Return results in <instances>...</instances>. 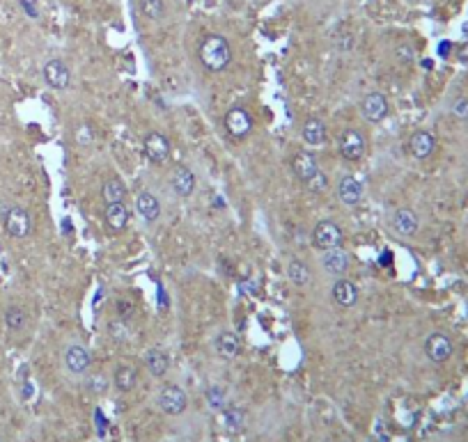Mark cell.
<instances>
[{"label": "cell", "mask_w": 468, "mask_h": 442, "mask_svg": "<svg viewBox=\"0 0 468 442\" xmlns=\"http://www.w3.org/2000/svg\"><path fill=\"white\" fill-rule=\"evenodd\" d=\"M198 58L209 71H225L232 62V46L223 35H207L198 49Z\"/></svg>", "instance_id": "6da1fadb"}, {"label": "cell", "mask_w": 468, "mask_h": 442, "mask_svg": "<svg viewBox=\"0 0 468 442\" xmlns=\"http://www.w3.org/2000/svg\"><path fill=\"white\" fill-rule=\"evenodd\" d=\"M3 227L12 238H25L32 232V218L23 207H7L3 211Z\"/></svg>", "instance_id": "7a4b0ae2"}, {"label": "cell", "mask_w": 468, "mask_h": 442, "mask_svg": "<svg viewBox=\"0 0 468 442\" xmlns=\"http://www.w3.org/2000/svg\"><path fill=\"white\" fill-rule=\"evenodd\" d=\"M342 229L337 227V223L333 220H321V223L312 229V245L319 247V250H333V247H340L342 243Z\"/></svg>", "instance_id": "3957f363"}, {"label": "cell", "mask_w": 468, "mask_h": 442, "mask_svg": "<svg viewBox=\"0 0 468 442\" xmlns=\"http://www.w3.org/2000/svg\"><path fill=\"white\" fill-rule=\"evenodd\" d=\"M225 128H227L229 135L236 137V140H244V137L253 131V117H251V113H248V110L241 108V106L229 108L227 115H225Z\"/></svg>", "instance_id": "277c9868"}, {"label": "cell", "mask_w": 468, "mask_h": 442, "mask_svg": "<svg viewBox=\"0 0 468 442\" xmlns=\"http://www.w3.org/2000/svg\"><path fill=\"white\" fill-rule=\"evenodd\" d=\"M367 152V142H365V135L361 131H356V128H347L340 135V154H342V159L347 161H361Z\"/></svg>", "instance_id": "5b68a950"}, {"label": "cell", "mask_w": 468, "mask_h": 442, "mask_svg": "<svg viewBox=\"0 0 468 442\" xmlns=\"http://www.w3.org/2000/svg\"><path fill=\"white\" fill-rule=\"evenodd\" d=\"M452 351H455L452 339H450L448 335H443V333H431V335L427 337V342H425V355H427L434 364L448 362L450 357H452Z\"/></svg>", "instance_id": "8992f818"}, {"label": "cell", "mask_w": 468, "mask_h": 442, "mask_svg": "<svg viewBox=\"0 0 468 442\" xmlns=\"http://www.w3.org/2000/svg\"><path fill=\"white\" fill-rule=\"evenodd\" d=\"M159 406L165 415H181L188 406V397L179 385H165L159 394Z\"/></svg>", "instance_id": "52a82bcc"}, {"label": "cell", "mask_w": 468, "mask_h": 442, "mask_svg": "<svg viewBox=\"0 0 468 442\" xmlns=\"http://www.w3.org/2000/svg\"><path fill=\"white\" fill-rule=\"evenodd\" d=\"M42 73H44L46 85L53 90H67L71 85V69L67 67L64 60H58V58L49 60L44 64Z\"/></svg>", "instance_id": "ba28073f"}, {"label": "cell", "mask_w": 468, "mask_h": 442, "mask_svg": "<svg viewBox=\"0 0 468 442\" xmlns=\"http://www.w3.org/2000/svg\"><path fill=\"white\" fill-rule=\"evenodd\" d=\"M143 152L152 163L161 165L170 159V142L163 133H150L143 140Z\"/></svg>", "instance_id": "9c48e42d"}, {"label": "cell", "mask_w": 468, "mask_h": 442, "mask_svg": "<svg viewBox=\"0 0 468 442\" xmlns=\"http://www.w3.org/2000/svg\"><path fill=\"white\" fill-rule=\"evenodd\" d=\"M361 110H363V117L367 119V122L376 124V122H381V119H385L390 106H388V99H385L381 92H370V94L363 99Z\"/></svg>", "instance_id": "30bf717a"}, {"label": "cell", "mask_w": 468, "mask_h": 442, "mask_svg": "<svg viewBox=\"0 0 468 442\" xmlns=\"http://www.w3.org/2000/svg\"><path fill=\"white\" fill-rule=\"evenodd\" d=\"M434 149H436V140L429 131H416L409 137V154L413 159L425 161L434 154Z\"/></svg>", "instance_id": "8fae6325"}, {"label": "cell", "mask_w": 468, "mask_h": 442, "mask_svg": "<svg viewBox=\"0 0 468 442\" xmlns=\"http://www.w3.org/2000/svg\"><path fill=\"white\" fill-rule=\"evenodd\" d=\"M90 364H92V355L88 348L73 344L64 351V367H67L71 374H85L90 369Z\"/></svg>", "instance_id": "7c38bea8"}, {"label": "cell", "mask_w": 468, "mask_h": 442, "mask_svg": "<svg viewBox=\"0 0 468 442\" xmlns=\"http://www.w3.org/2000/svg\"><path fill=\"white\" fill-rule=\"evenodd\" d=\"M390 227L400 236H413L418 232V216L411 209H397L390 218Z\"/></svg>", "instance_id": "4fadbf2b"}, {"label": "cell", "mask_w": 468, "mask_h": 442, "mask_svg": "<svg viewBox=\"0 0 468 442\" xmlns=\"http://www.w3.org/2000/svg\"><path fill=\"white\" fill-rule=\"evenodd\" d=\"M170 188L177 197H191L196 190V177L188 168H174L170 177Z\"/></svg>", "instance_id": "5bb4252c"}, {"label": "cell", "mask_w": 468, "mask_h": 442, "mask_svg": "<svg viewBox=\"0 0 468 442\" xmlns=\"http://www.w3.org/2000/svg\"><path fill=\"white\" fill-rule=\"evenodd\" d=\"M106 225L113 234L124 232L128 225V209L124 202H115V204L106 207Z\"/></svg>", "instance_id": "9a60e30c"}, {"label": "cell", "mask_w": 468, "mask_h": 442, "mask_svg": "<svg viewBox=\"0 0 468 442\" xmlns=\"http://www.w3.org/2000/svg\"><path fill=\"white\" fill-rule=\"evenodd\" d=\"M337 197H340V202H342V204H349V207L358 204V202L363 199V186H361V181H356L354 177L340 179V183H337Z\"/></svg>", "instance_id": "2e32d148"}, {"label": "cell", "mask_w": 468, "mask_h": 442, "mask_svg": "<svg viewBox=\"0 0 468 442\" xmlns=\"http://www.w3.org/2000/svg\"><path fill=\"white\" fill-rule=\"evenodd\" d=\"M136 211L147 223H154V220H159L161 216V204L152 192H140V195L136 197Z\"/></svg>", "instance_id": "e0dca14e"}, {"label": "cell", "mask_w": 468, "mask_h": 442, "mask_svg": "<svg viewBox=\"0 0 468 442\" xmlns=\"http://www.w3.org/2000/svg\"><path fill=\"white\" fill-rule=\"evenodd\" d=\"M321 266L333 273V275H342L349 269V254L342 250V247H333V250H326L324 257H321Z\"/></svg>", "instance_id": "ac0fdd59"}, {"label": "cell", "mask_w": 468, "mask_h": 442, "mask_svg": "<svg viewBox=\"0 0 468 442\" xmlns=\"http://www.w3.org/2000/svg\"><path fill=\"white\" fill-rule=\"evenodd\" d=\"M292 170H294V174H296L301 181H308L312 174L319 170V165H317V159H315L312 154L299 152V154L292 159Z\"/></svg>", "instance_id": "d6986e66"}, {"label": "cell", "mask_w": 468, "mask_h": 442, "mask_svg": "<svg viewBox=\"0 0 468 442\" xmlns=\"http://www.w3.org/2000/svg\"><path fill=\"white\" fill-rule=\"evenodd\" d=\"M216 351L223 360H234L241 353V339L234 333H220L216 337Z\"/></svg>", "instance_id": "ffe728a7"}, {"label": "cell", "mask_w": 468, "mask_h": 442, "mask_svg": "<svg viewBox=\"0 0 468 442\" xmlns=\"http://www.w3.org/2000/svg\"><path fill=\"white\" fill-rule=\"evenodd\" d=\"M333 300L340 307H354L358 302V289L354 282L349 280H340L333 284Z\"/></svg>", "instance_id": "44dd1931"}, {"label": "cell", "mask_w": 468, "mask_h": 442, "mask_svg": "<svg viewBox=\"0 0 468 442\" xmlns=\"http://www.w3.org/2000/svg\"><path fill=\"white\" fill-rule=\"evenodd\" d=\"M145 364H147V369H150L152 376L161 379V376H165L170 369V357L165 351H161V348H152V351L147 353V357H145Z\"/></svg>", "instance_id": "7402d4cb"}, {"label": "cell", "mask_w": 468, "mask_h": 442, "mask_svg": "<svg viewBox=\"0 0 468 442\" xmlns=\"http://www.w3.org/2000/svg\"><path fill=\"white\" fill-rule=\"evenodd\" d=\"M113 383L119 392H131L138 383V369L131 364H119L113 374Z\"/></svg>", "instance_id": "603a6c76"}, {"label": "cell", "mask_w": 468, "mask_h": 442, "mask_svg": "<svg viewBox=\"0 0 468 442\" xmlns=\"http://www.w3.org/2000/svg\"><path fill=\"white\" fill-rule=\"evenodd\" d=\"M301 135H303V140H306L308 145L317 147V145H321V142L326 140V124L321 122L319 117H312V119H308L306 124H303Z\"/></svg>", "instance_id": "cb8c5ba5"}, {"label": "cell", "mask_w": 468, "mask_h": 442, "mask_svg": "<svg viewBox=\"0 0 468 442\" xmlns=\"http://www.w3.org/2000/svg\"><path fill=\"white\" fill-rule=\"evenodd\" d=\"M101 195H104L106 204H115V202H124L126 197V186L119 177H108L101 186Z\"/></svg>", "instance_id": "d4e9b609"}, {"label": "cell", "mask_w": 468, "mask_h": 442, "mask_svg": "<svg viewBox=\"0 0 468 442\" xmlns=\"http://www.w3.org/2000/svg\"><path fill=\"white\" fill-rule=\"evenodd\" d=\"M28 324V314L21 305H9L5 309V326L12 330V333H18V330H23Z\"/></svg>", "instance_id": "484cf974"}, {"label": "cell", "mask_w": 468, "mask_h": 442, "mask_svg": "<svg viewBox=\"0 0 468 442\" xmlns=\"http://www.w3.org/2000/svg\"><path fill=\"white\" fill-rule=\"evenodd\" d=\"M287 275H289V280H292L294 284L303 287V284H308V280H310V269H308V264L294 259V262H289V266H287Z\"/></svg>", "instance_id": "4316f807"}, {"label": "cell", "mask_w": 468, "mask_h": 442, "mask_svg": "<svg viewBox=\"0 0 468 442\" xmlns=\"http://www.w3.org/2000/svg\"><path fill=\"white\" fill-rule=\"evenodd\" d=\"M140 3V12L143 16H147L150 21H159L165 14V5L163 0H138Z\"/></svg>", "instance_id": "83f0119b"}, {"label": "cell", "mask_w": 468, "mask_h": 442, "mask_svg": "<svg viewBox=\"0 0 468 442\" xmlns=\"http://www.w3.org/2000/svg\"><path fill=\"white\" fill-rule=\"evenodd\" d=\"M223 422L229 431H241L246 424V412L241 408H229V410H225Z\"/></svg>", "instance_id": "f1b7e54d"}, {"label": "cell", "mask_w": 468, "mask_h": 442, "mask_svg": "<svg viewBox=\"0 0 468 442\" xmlns=\"http://www.w3.org/2000/svg\"><path fill=\"white\" fill-rule=\"evenodd\" d=\"M108 333H110V337L115 339V342H126L128 335H131V328H128V324L124 319H113L108 324Z\"/></svg>", "instance_id": "f546056e"}, {"label": "cell", "mask_w": 468, "mask_h": 442, "mask_svg": "<svg viewBox=\"0 0 468 442\" xmlns=\"http://www.w3.org/2000/svg\"><path fill=\"white\" fill-rule=\"evenodd\" d=\"M303 183H306V188H308V190L317 192V195H319V192H324V190L328 188V177H326V174L321 172V170H317L308 181H303Z\"/></svg>", "instance_id": "4dcf8cb0"}, {"label": "cell", "mask_w": 468, "mask_h": 442, "mask_svg": "<svg viewBox=\"0 0 468 442\" xmlns=\"http://www.w3.org/2000/svg\"><path fill=\"white\" fill-rule=\"evenodd\" d=\"M207 401H209V406L214 408V410H220V408L225 406V390L218 388V385L209 388L207 390Z\"/></svg>", "instance_id": "1f68e13d"}, {"label": "cell", "mask_w": 468, "mask_h": 442, "mask_svg": "<svg viewBox=\"0 0 468 442\" xmlns=\"http://www.w3.org/2000/svg\"><path fill=\"white\" fill-rule=\"evenodd\" d=\"M88 390L92 394H104L108 390V381L101 374H92L90 379H88Z\"/></svg>", "instance_id": "d6a6232c"}, {"label": "cell", "mask_w": 468, "mask_h": 442, "mask_svg": "<svg viewBox=\"0 0 468 442\" xmlns=\"http://www.w3.org/2000/svg\"><path fill=\"white\" fill-rule=\"evenodd\" d=\"M92 140H95V131H92V126L80 124L76 128V142L85 147V145H92Z\"/></svg>", "instance_id": "836d02e7"}, {"label": "cell", "mask_w": 468, "mask_h": 442, "mask_svg": "<svg viewBox=\"0 0 468 442\" xmlns=\"http://www.w3.org/2000/svg\"><path fill=\"white\" fill-rule=\"evenodd\" d=\"M452 113H455V117H459V119H468V99H466V97H462V99L455 101Z\"/></svg>", "instance_id": "e575fe53"}, {"label": "cell", "mask_w": 468, "mask_h": 442, "mask_svg": "<svg viewBox=\"0 0 468 442\" xmlns=\"http://www.w3.org/2000/svg\"><path fill=\"white\" fill-rule=\"evenodd\" d=\"M117 312H119V319H128L133 314V305L131 302H117Z\"/></svg>", "instance_id": "d590c367"}, {"label": "cell", "mask_w": 468, "mask_h": 442, "mask_svg": "<svg viewBox=\"0 0 468 442\" xmlns=\"http://www.w3.org/2000/svg\"><path fill=\"white\" fill-rule=\"evenodd\" d=\"M0 442H3V440H0Z\"/></svg>", "instance_id": "8d00e7d4"}]
</instances>
